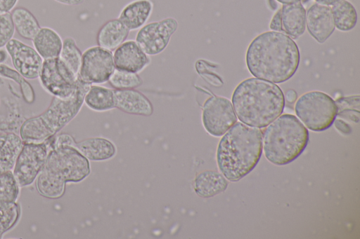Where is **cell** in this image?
I'll return each mask as SVG.
<instances>
[{
  "label": "cell",
  "instance_id": "cell-1",
  "mask_svg": "<svg viewBox=\"0 0 360 239\" xmlns=\"http://www.w3.org/2000/svg\"><path fill=\"white\" fill-rule=\"evenodd\" d=\"M300 57L298 46L292 38L281 32L269 31L250 42L245 61L253 76L281 83L295 74Z\"/></svg>",
  "mask_w": 360,
  "mask_h": 239
},
{
  "label": "cell",
  "instance_id": "cell-2",
  "mask_svg": "<svg viewBox=\"0 0 360 239\" xmlns=\"http://www.w3.org/2000/svg\"><path fill=\"white\" fill-rule=\"evenodd\" d=\"M262 130L236 122L221 138L217 149V163L226 179L237 182L249 174L262 153Z\"/></svg>",
  "mask_w": 360,
  "mask_h": 239
},
{
  "label": "cell",
  "instance_id": "cell-3",
  "mask_svg": "<svg viewBox=\"0 0 360 239\" xmlns=\"http://www.w3.org/2000/svg\"><path fill=\"white\" fill-rule=\"evenodd\" d=\"M232 104L242 123L263 128L281 115L285 97L276 84L252 77L245 79L235 88Z\"/></svg>",
  "mask_w": 360,
  "mask_h": 239
},
{
  "label": "cell",
  "instance_id": "cell-4",
  "mask_svg": "<svg viewBox=\"0 0 360 239\" xmlns=\"http://www.w3.org/2000/svg\"><path fill=\"white\" fill-rule=\"evenodd\" d=\"M91 173L89 161L76 148L65 146L50 150L45 165L37 177L38 192L48 198L63 196L67 182L77 183Z\"/></svg>",
  "mask_w": 360,
  "mask_h": 239
},
{
  "label": "cell",
  "instance_id": "cell-5",
  "mask_svg": "<svg viewBox=\"0 0 360 239\" xmlns=\"http://www.w3.org/2000/svg\"><path fill=\"white\" fill-rule=\"evenodd\" d=\"M90 86L77 78L76 89L70 97H53L42 114L25 121L20 128L23 143H40L54 137L79 114Z\"/></svg>",
  "mask_w": 360,
  "mask_h": 239
},
{
  "label": "cell",
  "instance_id": "cell-6",
  "mask_svg": "<svg viewBox=\"0 0 360 239\" xmlns=\"http://www.w3.org/2000/svg\"><path fill=\"white\" fill-rule=\"evenodd\" d=\"M309 139L308 130L294 115L285 114L273 121L264 132L266 158L276 165L288 164L305 149Z\"/></svg>",
  "mask_w": 360,
  "mask_h": 239
},
{
  "label": "cell",
  "instance_id": "cell-7",
  "mask_svg": "<svg viewBox=\"0 0 360 239\" xmlns=\"http://www.w3.org/2000/svg\"><path fill=\"white\" fill-rule=\"evenodd\" d=\"M295 111L308 129L320 132L332 125L338 114V107L328 94L315 90L302 95L295 103Z\"/></svg>",
  "mask_w": 360,
  "mask_h": 239
},
{
  "label": "cell",
  "instance_id": "cell-8",
  "mask_svg": "<svg viewBox=\"0 0 360 239\" xmlns=\"http://www.w3.org/2000/svg\"><path fill=\"white\" fill-rule=\"evenodd\" d=\"M39 78L49 93L61 99L70 97L77 83V76L59 57L44 60Z\"/></svg>",
  "mask_w": 360,
  "mask_h": 239
},
{
  "label": "cell",
  "instance_id": "cell-9",
  "mask_svg": "<svg viewBox=\"0 0 360 239\" xmlns=\"http://www.w3.org/2000/svg\"><path fill=\"white\" fill-rule=\"evenodd\" d=\"M51 145L40 143H23L13 166V174L19 185L32 184L43 169Z\"/></svg>",
  "mask_w": 360,
  "mask_h": 239
},
{
  "label": "cell",
  "instance_id": "cell-10",
  "mask_svg": "<svg viewBox=\"0 0 360 239\" xmlns=\"http://www.w3.org/2000/svg\"><path fill=\"white\" fill-rule=\"evenodd\" d=\"M115 69L112 51L98 45L91 46L82 53L77 78L89 85L102 84L108 81Z\"/></svg>",
  "mask_w": 360,
  "mask_h": 239
},
{
  "label": "cell",
  "instance_id": "cell-11",
  "mask_svg": "<svg viewBox=\"0 0 360 239\" xmlns=\"http://www.w3.org/2000/svg\"><path fill=\"white\" fill-rule=\"evenodd\" d=\"M178 28L179 22L173 17L147 22L138 30L135 41L148 55H158L167 48Z\"/></svg>",
  "mask_w": 360,
  "mask_h": 239
},
{
  "label": "cell",
  "instance_id": "cell-12",
  "mask_svg": "<svg viewBox=\"0 0 360 239\" xmlns=\"http://www.w3.org/2000/svg\"><path fill=\"white\" fill-rule=\"evenodd\" d=\"M201 118L205 130L214 137L222 136L237 122L231 101L214 95L204 102Z\"/></svg>",
  "mask_w": 360,
  "mask_h": 239
},
{
  "label": "cell",
  "instance_id": "cell-13",
  "mask_svg": "<svg viewBox=\"0 0 360 239\" xmlns=\"http://www.w3.org/2000/svg\"><path fill=\"white\" fill-rule=\"evenodd\" d=\"M5 47L18 73L28 79L39 77L44 60L34 48L16 39H11Z\"/></svg>",
  "mask_w": 360,
  "mask_h": 239
},
{
  "label": "cell",
  "instance_id": "cell-14",
  "mask_svg": "<svg viewBox=\"0 0 360 239\" xmlns=\"http://www.w3.org/2000/svg\"><path fill=\"white\" fill-rule=\"evenodd\" d=\"M115 69L139 74L151 62L148 55L135 40L123 42L113 51Z\"/></svg>",
  "mask_w": 360,
  "mask_h": 239
},
{
  "label": "cell",
  "instance_id": "cell-15",
  "mask_svg": "<svg viewBox=\"0 0 360 239\" xmlns=\"http://www.w3.org/2000/svg\"><path fill=\"white\" fill-rule=\"evenodd\" d=\"M306 25L314 39L320 43L325 42L335 28L331 8L318 3L313 4L306 13Z\"/></svg>",
  "mask_w": 360,
  "mask_h": 239
},
{
  "label": "cell",
  "instance_id": "cell-16",
  "mask_svg": "<svg viewBox=\"0 0 360 239\" xmlns=\"http://www.w3.org/2000/svg\"><path fill=\"white\" fill-rule=\"evenodd\" d=\"M115 109L128 114L150 116L154 108L150 100L135 89H114Z\"/></svg>",
  "mask_w": 360,
  "mask_h": 239
},
{
  "label": "cell",
  "instance_id": "cell-17",
  "mask_svg": "<svg viewBox=\"0 0 360 239\" xmlns=\"http://www.w3.org/2000/svg\"><path fill=\"white\" fill-rule=\"evenodd\" d=\"M153 8L151 0H133L122 8L117 18L129 31H136L147 23Z\"/></svg>",
  "mask_w": 360,
  "mask_h": 239
},
{
  "label": "cell",
  "instance_id": "cell-18",
  "mask_svg": "<svg viewBox=\"0 0 360 239\" xmlns=\"http://www.w3.org/2000/svg\"><path fill=\"white\" fill-rule=\"evenodd\" d=\"M74 147L91 161H107L113 158L117 153L115 144L110 139L101 137H89L76 142Z\"/></svg>",
  "mask_w": 360,
  "mask_h": 239
},
{
  "label": "cell",
  "instance_id": "cell-19",
  "mask_svg": "<svg viewBox=\"0 0 360 239\" xmlns=\"http://www.w3.org/2000/svg\"><path fill=\"white\" fill-rule=\"evenodd\" d=\"M283 31L297 39L305 31L306 11L300 1L283 4L281 8Z\"/></svg>",
  "mask_w": 360,
  "mask_h": 239
},
{
  "label": "cell",
  "instance_id": "cell-20",
  "mask_svg": "<svg viewBox=\"0 0 360 239\" xmlns=\"http://www.w3.org/2000/svg\"><path fill=\"white\" fill-rule=\"evenodd\" d=\"M129 32L118 18L110 19L99 28L96 38L97 45L112 52L127 40Z\"/></svg>",
  "mask_w": 360,
  "mask_h": 239
},
{
  "label": "cell",
  "instance_id": "cell-21",
  "mask_svg": "<svg viewBox=\"0 0 360 239\" xmlns=\"http://www.w3.org/2000/svg\"><path fill=\"white\" fill-rule=\"evenodd\" d=\"M228 186L226 177L213 170L197 174L193 182L194 192L200 197L208 198L224 192Z\"/></svg>",
  "mask_w": 360,
  "mask_h": 239
},
{
  "label": "cell",
  "instance_id": "cell-22",
  "mask_svg": "<svg viewBox=\"0 0 360 239\" xmlns=\"http://www.w3.org/2000/svg\"><path fill=\"white\" fill-rule=\"evenodd\" d=\"M34 48L43 60L51 59L59 56L63 39L59 34L49 27H41L32 39Z\"/></svg>",
  "mask_w": 360,
  "mask_h": 239
},
{
  "label": "cell",
  "instance_id": "cell-23",
  "mask_svg": "<svg viewBox=\"0 0 360 239\" xmlns=\"http://www.w3.org/2000/svg\"><path fill=\"white\" fill-rule=\"evenodd\" d=\"M84 104L96 112L115 109L114 89L100 85H91L85 94Z\"/></svg>",
  "mask_w": 360,
  "mask_h": 239
},
{
  "label": "cell",
  "instance_id": "cell-24",
  "mask_svg": "<svg viewBox=\"0 0 360 239\" xmlns=\"http://www.w3.org/2000/svg\"><path fill=\"white\" fill-rule=\"evenodd\" d=\"M22 145L20 135L13 132L0 133V172L13 168Z\"/></svg>",
  "mask_w": 360,
  "mask_h": 239
},
{
  "label": "cell",
  "instance_id": "cell-25",
  "mask_svg": "<svg viewBox=\"0 0 360 239\" xmlns=\"http://www.w3.org/2000/svg\"><path fill=\"white\" fill-rule=\"evenodd\" d=\"M15 30L25 39L32 40L41 27L35 16L24 7H17L11 13Z\"/></svg>",
  "mask_w": 360,
  "mask_h": 239
},
{
  "label": "cell",
  "instance_id": "cell-26",
  "mask_svg": "<svg viewBox=\"0 0 360 239\" xmlns=\"http://www.w3.org/2000/svg\"><path fill=\"white\" fill-rule=\"evenodd\" d=\"M335 27L347 32L352 29L357 22V13L354 6L347 0H340L332 6Z\"/></svg>",
  "mask_w": 360,
  "mask_h": 239
},
{
  "label": "cell",
  "instance_id": "cell-27",
  "mask_svg": "<svg viewBox=\"0 0 360 239\" xmlns=\"http://www.w3.org/2000/svg\"><path fill=\"white\" fill-rule=\"evenodd\" d=\"M82 53L77 46L76 41L71 36L63 40L62 48L59 55L60 60L78 76L82 62Z\"/></svg>",
  "mask_w": 360,
  "mask_h": 239
},
{
  "label": "cell",
  "instance_id": "cell-28",
  "mask_svg": "<svg viewBox=\"0 0 360 239\" xmlns=\"http://www.w3.org/2000/svg\"><path fill=\"white\" fill-rule=\"evenodd\" d=\"M19 195V185L11 170L0 172V208L15 203Z\"/></svg>",
  "mask_w": 360,
  "mask_h": 239
},
{
  "label": "cell",
  "instance_id": "cell-29",
  "mask_svg": "<svg viewBox=\"0 0 360 239\" xmlns=\"http://www.w3.org/2000/svg\"><path fill=\"white\" fill-rule=\"evenodd\" d=\"M108 82L115 90L135 89L143 83L139 74L118 69H115Z\"/></svg>",
  "mask_w": 360,
  "mask_h": 239
},
{
  "label": "cell",
  "instance_id": "cell-30",
  "mask_svg": "<svg viewBox=\"0 0 360 239\" xmlns=\"http://www.w3.org/2000/svg\"><path fill=\"white\" fill-rule=\"evenodd\" d=\"M0 76L12 79L20 87L23 97L27 103H32L34 100V93L30 84L25 78L5 64H0Z\"/></svg>",
  "mask_w": 360,
  "mask_h": 239
},
{
  "label": "cell",
  "instance_id": "cell-31",
  "mask_svg": "<svg viewBox=\"0 0 360 239\" xmlns=\"http://www.w3.org/2000/svg\"><path fill=\"white\" fill-rule=\"evenodd\" d=\"M19 215L20 208L16 203L0 208V238L15 224Z\"/></svg>",
  "mask_w": 360,
  "mask_h": 239
},
{
  "label": "cell",
  "instance_id": "cell-32",
  "mask_svg": "<svg viewBox=\"0 0 360 239\" xmlns=\"http://www.w3.org/2000/svg\"><path fill=\"white\" fill-rule=\"evenodd\" d=\"M15 28L11 13H0V48L13 39Z\"/></svg>",
  "mask_w": 360,
  "mask_h": 239
},
{
  "label": "cell",
  "instance_id": "cell-33",
  "mask_svg": "<svg viewBox=\"0 0 360 239\" xmlns=\"http://www.w3.org/2000/svg\"><path fill=\"white\" fill-rule=\"evenodd\" d=\"M196 70L208 83L216 87L223 85L221 78L214 72L207 69V64L204 60H198L195 64Z\"/></svg>",
  "mask_w": 360,
  "mask_h": 239
},
{
  "label": "cell",
  "instance_id": "cell-34",
  "mask_svg": "<svg viewBox=\"0 0 360 239\" xmlns=\"http://www.w3.org/2000/svg\"><path fill=\"white\" fill-rule=\"evenodd\" d=\"M75 143L76 141L72 135L68 133H62L53 137V139L51 141V149L65 146L74 147Z\"/></svg>",
  "mask_w": 360,
  "mask_h": 239
},
{
  "label": "cell",
  "instance_id": "cell-35",
  "mask_svg": "<svg viewBox=\"0 0 360 239\" xmlns=\"http://www.w3.org/2000/svg\"><path fill=\"white\" fill-rule=\"evenodd\" d=\"M269 27L274 31H283L281 9H279L273 16Z\"/></svg>",
  "mask_w": 360,
  "mask_h": 239
},
{
  "label": "cell",
  "instance_id": "cell-36",
  "mask_svg": "<svg viewBox=\"0 0 360 239\" xmlns=\"http://www.w3.org/2000/svg\"><path fill=\"white\" fill-rule=\"evenodd\" d=\"M18 0H0V13H10Z\"/></svg>",
  "mask_w": 360,
  "mask_h": 239
},
{
  "label": "cell",
  "instance_id": "cell-37",
  "mask_svg": "<svg viewBox=\"0 0 360 239\" xmlns=\"http://www.w3.org/2000/svg\"><path fill=\"white\" fill-rule=\"evenodd\" d=\"M58 3L67 6H78L83 4L85 0H54Z\"/></svg>",
  "mask_w": 360,
  "mask_h": 239
},
{
  "label": "cell",
  "instance_id": "cell-38",
  "mask_svg": "<svg viewBox=\"0 0 360 239\" xmlns=\"http://www.w3.org/2000/svg\"><path fill=\"white\" fill-rule=\"evenodd\" d=\"M286 101L289 103H293L297 99V93L294 90L290 89L285 94Z\"/></svg>",
  "mask_w": 360,
  "mask_h": 239
},
{
  "label": "cell",
  "instance_id": "cell-39",
  "mask_svg": "<svg viewBox=\"0 0 360 239\" xmlns=\"http://www.w3.org/2000/svg\"><path fill=\"white\" fill-rule=\"evenodd\" d=\"M335 127L339 129L340 130H342V132H345L349 130V127L343 121L341 120H338L335 121Z\"/></svg>",
  "mask_w": 360,
  "mask_h": 239
},
{
  "label": "cell",
  "instance_id": "cell-40",
  "mask_svg": "<svg viewBox=\"0 0 360 239\" xmlns=\"http://www.w3.org/2000/svg\"><path fill=\"white\" fill-rule=\"evenodd\" d=\"M8 53L6 50L0 48V64H4L7 60Z\"/></svg>",
  "mask_w": 360,
  "mask_h": 239
},
{
  "label": "cell",
  "instance_id": "cell-41",
  "mask_svg": "<svg viewBox=\"0 0 360 239\" xmlns=\"http://www.w3.org/2000/svg\"><path fill=\"white\" fill-rule=\"evenodd\" d=\"M315 1H317L318 4L330 6V5L334 4L335 3H336L340 0H315Z\"/></svg>",
  "mask_w": 360,
  "mask_h": 239
},
{
  "label": "cell",
  "instance_id": "cell-42",
  "mask_svg": "<svg viewBox=\"0 0 360 239\" xmlns=\"http://www.w3.org/2000/svg\"><path fill=\"white\" fill-rule=\"evenodd\" d=\"M278 1L285 4H291L297 1H300V0H277Z\"/></svg>",
  "mask_w": 360,
  "mask_h": 239
}]
</instances>
